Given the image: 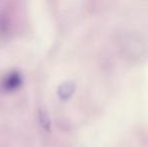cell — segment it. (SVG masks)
Segmentation results:
<instances>
[{
  "label": "cell",
  "instance_id": "cell-1",
  "mask_svg": "<svg viewBox=\"0 0 148 147\" xmlns=\"http://www.w3.org/2000/svg\"><path fill=\"white\" fill-rule=\"evenodd\" d=\"M21 84H22V78H21V75L18 73V72H12V73L8 74L3 81L4 89L6 91H9V92L17 90L21 86Z\"/></svg>",
  "mask_w": 148,
  "mask_h": 147
},
{
  "label": "cell",
  "instance_id": "cell-2",
  "mask_svg": "<svg viewBox=\"0 0 148 147\" xmlns=\"http://www.w3.org/2000/svg\"><path fill=\"white\" fill-rule=\"evenodd\" d=\"M75 92V84L72 82H64L58 89V95L62 101L69 100Z\"/></svg>",
  "mask_w": 148,
  "mask_h": 147
},
{
  "label": "cell",
  "instance_id": "cell-3",
  "mask_svg": "<svg viewBox=\"0 0 148 147\" xmlns=\"http://www.w3.org/2000/svg\"><path fill=\"white\" fill-rule=\"evenodd\" d=\"M38 120L40 126L45 130V131H51V118H49V112L45 108L41 107L38 110Z\"/></svg>",
  "mask_w": 148,
  "mask_h": 147
}]
</instances>
